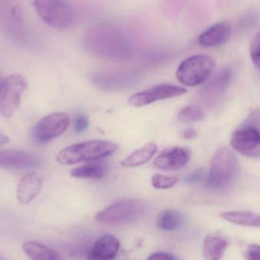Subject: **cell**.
<instances>
[{
	"label": "cell",
	"instance_id": "6da1fadb",
	"mask_svg": "<svg viewBox=\"0 0 260 260\" xmlns=\"http://www.w3.org/2000/svg\"><path fill=\"white\" fill-rule=\"evenodd\" d=\"M117 149L118 145L109 141H85L61 150L56 156V160L63 165H75L82 161H97L112 155Z\"/></svg>",
	"mask_w": 260,
	"mask_h": 260
},
{
	"label": "cell",
	"instance_id": "7a4b0ae2",
	"mask_svg": "<svg viewBox=\"0 0 260 260\" xmlns=\"http://www.w3.org/2000/svg\"><path fill=\"white\" fill-rule=\"evenodd\" d=\"M239 169L236 156L225 147L218 148L211 161L206 185L211 189H224L236 178Z\"/></svg>",
	"mask_w": 260,
	"mask_h": 260
},
{
	"label": "cell",
	"instance_id": "3957f363",
	"mask_svg": "<svg viewBox=\"0 0 260 260\" xmlns=\"http://www.w3.org/2000/svg\"><path fill=\"white\" fill-rule=\"evenodd\" d=\"M145 212V205L138 199H125L110 205L98 213L95 221L107 225L128 224L140 218Z\"/></svg>",
	"mask_w": 260,
	"mask_h": 260
},
{
	"label": "cell",
	"instance_id": "277c9868",
	"mask_svg": "<svg viewBox=\"0 0 260 260\" xmlns=\"http://www.w3.org/2000/svg\"><path fill=\"white\" fill-rule=\"evenodd\" d=\"M215 61L209 55H194L179 65L176 78L186 86L194 87L204 83L213 72Z\"/></svg>",
	"mask_w": 260,
	"mask_h": 260
},
{
	"label": "cell",
	"instance_id": "5b68a950",
	"mask_svg": "<svg viewBox=\"0 0 260 260\" xmlns=\"http://www.w3.org/2000/svg\"><path fill=\"white\" fill-rule=\"evenodd\" d=\"M33 6L43 21L53 28L66 30L74 21L73 9L67 0H34Z\"/></svg>",
	"mask_w": 260,
	"mask_h": 260
},
{
	"label": "cell",
	"instance_id": "8992f818",
	"mask_svg": "<svg viewBox=\"0 0 260 260\" xmlns=\"http://www.w3.org/2000/svg\"><path fill=\"white\" fill-rule=\"evenodd\" d=\"M27 88V82L21 75L12 74L0 82V114L4 118L13 117Z\"/></svg>",
	"mask_w": 260,
	"mask_h": 260
},
{
	"label": "cell",
	"instance_id": "52a82bcc",
	"mask_svg": "<svg viewBox=\"0 0 260 260\" xmlns=\"http://www.w3.org/2000/svg\"><path fill=\"white\" fill-rule=\"evenodd\" d=\"M70 124L68 114L56 112L43 117L32 129L31 136L36 143L45 144L63 134Z\"/></svg>",
	"mask_w": 260,
	"mask_h": 260
},
{
	"label": "cell",
	"instance_id": "ba28073f",
	"mask_svg": "<svg viewBox=\"0 0 260 260\" xmlns=\"http://www.w3.org/2000/svg\"><path fill=\"white\" fill-rule=\"evenodd\" d=\"M187 90L172 84H160L132 95L129 104L136 108L147 106L165 99H174L186 94Z\"/></svg>",
	"mask_w": 260,
	"mask_h": 260
},
{
	"label": "cell",
	"instance_id": "9c48e42d",
	"mask_svg": "<svg viewBox=\"0 0 260 260\" xmlns=\"http://www.w3.org/2000/svg\"><path fill=\"white\" fill-rule=\"evenodd\" d=\"M234 149L246 157H260V130L253 126H244L236 130L231 139Z\"/></svg>",
	"mask_w": 260,
	"mask_h": 260
},
{
	"label": "cell",
	"instance_id": "30bf717a",
	"mask_svg": "<svg viewBox=\"0 0 260 260\" xmlns=\"http://www.w3.org/2000/svg\"><path fill=\"white\" fill-rule=\"evenodd\" d=\"M41 161L35 154L20 149L0 150V168L9 169H30L41 166Z\"/></svg>",
	"mask_w": 260,
	"mask_h": 260
},
{
	"label": "cell",
	"instance_id": "8fae6325",
	"mask_svg": "<svg viewBox=\"0 0 260 260\" xmlns=\"http://www.w3.org/2000/svg\"><path fill=\"white\" fill-rule=\"evenodd\" d=\"M191 153L183 147H172L164 150L154 160V166L163 171L181 169L189 163Z\"/></svg>",
	"mask_w": 260,
	"mask_h": 260
},
{
	"label": "cell",
	"instance_id": "7c38bea8",
	"mask_svg": "<svg viewBox=\"0 0 260 260\" xmlns=\"http://www.w3.org/2000/svg\"><path fill=\"white\" fill-rule=\"evenodd\" d=\"M42 187V179L35 173H27L23 176L17 186V200L19 204L31 203L39 194Z\"/></svg>",
	"mask_w": 260,
	"mask_h": 260
},
{
	"label": "cell",
	"instance_id": "4fadbf2b",
	"mask_svg": "<svg viewBox=\"0 0 260 260\" xmlns=\"http://www.w3.org/2000/svg\"><path fill=\"white\" fill-rule=\"evenodd\" d=\"M120 248V243L112 235H104L99 238L87 260H115Z\"/></svg>",
	"mask_w": 260,
	"mask_h": 260
},
{
	"label": "cell",
	"instance_id": "5bb4252c",
	"mask_svg": "<svg viewBox=\"0 0 260 260\" xmlns=\"http://www.w3.org/2000/svg\"><path fill=\"white\" fill-rule=\"evenodd\" d=\"M232 27L226 22H218L205 30L199 37L198 42L204 47H218L230 38Z\"/></svg>",
	"mask_w": 260,
	"mask_h": 260
},
{
	"label": "cell",
	"instance_id": "9a60e30c",
	"mask_svg": "<svg viewBox=\"0 0 260 260\" xmlns=\"http://www.w3.org/2000/svg\"><path fill=\"white\" fill-rule=\"evenodd\" d=\"M229 242L224 237L207 235L203 243V255L206 260H221Z\"/></svg>",
	"mask_w": 260,
	"mask_h": 260
},
{
	"label": "cell",
	"instance_id": "2e32d148",
	"mask_svg": "<svg viewBox=\"0 0 260 260\" xmlns=\"http://www.w3.org/2000/svg\"><path fill=\"white\" fill-rule=\"evenodd\" d=\"M232 78V70L230 69L223 68L215 75L213 78L203 87L200 94L202 99L208 102L213 99L215 94L224 89L229 79Z\"/></svg>",
	"mask_w": 260,
	"mask_h": 260
},
{
	"label": "cell",
	"instance_id": "e0dca14e",
	"mask_svg": "<svg viewBox=\"0 0 260 260\" xmlns=\"http://www.w3.org/2000/svg\"><path fill=\"white\" fill-rule=\"evenodd\" d=\"M109 168L103 162H91L82 166L73 168L71 171L72 177L85 180H100L108 174Z\"/></svg>",
	"mask_w": 260,
	"mask_h": 260
},
{
	"label": "cell",
	"instance_id": "ac0fdd59",
	"mask_svg": "<svg viewBox=\"0 0 260 260\" xmlns=\"http://www.w3.org/2000/svg\"><path fill=\"white\" fill-rule=\"evenodd\" d=\"M157 151V146L154 142H150L132 152L129 156L120 162L123 168H135L147 163L151 160Z\"/></svg>",
	"mask_w": 260,
	"mask_h": 260
},
{
	"label": "cell",
	"instance_id": "d6986e66",
	"mask_svg": "<svg viewBox=\"0 0 260 260\" xmlns=\"http://www.w3.org/2000/svg\"><path fill=\"white\" fill-rule=\"evenodd\" d=\"M22 248L30 260H63L53 249L36 241H26Z\"/></svg>",
	"mask_w": 260,
	"mask_h": 260
},
{
	"label": "cell",
	"instance_id": "ffe728a7",
	"mask_svg": "<svg viewBox=\"0 0 260 260\" xmlns=\"http://www.w3.org/2000/svg\"><path fill=\"white\" fill-rule=\"evenodd\" d=\"M94 83L106 90L120 89L129 86L136 79H130L126 75H99L93 79Z\"/></svg>",
	"mask_w": 260,
	"mask_h": 260
},
{
	"label": "cell",
	"instance_id": "44dd1931",
	"mask_svg": "<svg viewBox=\"0 0 260 260\" xmlns=\"http://www.w3.org/2000/svg\"><path fill=\"white\" fill-rule=\"evenodd\" d=\"M225 221L238 225L260 228V215L250 212H226L220 215Z\"/></svg>",
	"mask_w": 260,
	"mask_h": 260
},
{
	"label": "cell",
	"instance_id": "7402d4cb",
	"mask_svg": "<svg viewBox=\"0 0 260 260\" xmlns=\"http://www.w3.org/2000/svg\"><path fill=\"white\" fill-rule=\"evenodd\" d=\"M182 221L183 217L180 212L173 209H167L158 215L157 224L161 230L173 232L181 226Z\"/></svg>",
	"mask_w": 260,
	"mask_h": 260
},
{
	"label": "cell",
	"instance_id": "603a6c76",
	"mask_svg": "<svg viewBox=\"0 0 260 260\" xmlns=\"http://www.w3.org/2000/svg\"><path fill=\"white\" fill-rule=\"evenodd\" d=\"M204 111L200 107L188 106L183 108L178 114L180 121L185 123L201 121L205 118Z\"/></svg>",
	"mask_w": 260,
	"mask_h": 260
},
{
	"label": "cell",
	"instance_id": "cb8c5ba5",
	"mask_svg": "<svg viewBox=\"0 0 260 260\" xmlns=\"http://www.w3.org/2000/svg\"><path fill=\"white\" fill-rule=\"evenodd\" d=\"M179 181L177 176H167L163 174H154L151 177V185L157 189H167L175 186Z\"/></svg>",
	"mask_w": 260,
	"mask_h": 260
},
{
	"label": "cell",
	"instance_id": "d4e9b609",
	"mask_svg": "<svg viewBox=\"0 0 260 260\" xmlns=\"http://www.w3.org/2000/svg\"><path fill=\"white\" fill-rule=\"evenodd\" d=\"M250 53L253 64L260 70V31L250 44Z\"/></svg>",
	"mask_w": 260,
	"mask_h": 260
},
{
	"label": "cell",
	"instance_id": "484cf974",
	"mask_svg": "<svg viewBox=\"0 0 260 260\" xmlns=\"http://www.w3.org/2000/svg\"><path fill=\"white\" fill-rule=\"evenodd\" d=\"M89 120L85 114H79L74 120V129L76 133H82L88 129Z\"/></svg>",
	"mask_w": 260,
	"mask_h": 260
},
{
	"label": "cell",
	"instance_id": "4316f807",
	"mask_svg": "<svg viewBox=\"0 0 260 260\" xmlns=\"http://www.w3.org/2000/svg\"><path fill=\"white\" fill-rule=\"evenodd\" d=\"M244 257L247 260H260V245H249L244 253Z\"/></svg>",
	"mask_w": 260,
	"mask_h": 260
},
{
	"label": "cell",
	"instance_id": "83f0119b",
	"mask_svg": "<svg viewBox=\"0 0 260 260\" xmlns=\"http://www.w3.org/2000/svg\"><path fill=\"white\" fill-rule=\"evenodd\" d=\"M204 178V171L202 169L196 170L185 178L184 182L188 184H196Z\"/></svg>",
	"mask_w": 260,
	"mask_h": 260
},
{
	"label": "cell",
	"instance_id": "f1b7e54d",
	"mask_svg": "<svg viewBox=\"0 0 260 260\" xmlns=\"http://www.w3.org/2000/svg\"><path fill=\"white\" fill-rule=\"evenodd\" d=\"M147 260H176L173 255L167 253H155L149 256Z\"/></svg>",
	"mask_w": 260,
	"mask_h": 260
},
{
	"label": "cell",
	"instance_id": "f546056e",
	"mask_svg": "<svg viewBox=\"0 0 260 260\" xmlns=\"http://www.w3.org/2000/svg\"><path fill=\"white\" fill-rule=\"evenodd\" d=\"M197 131L193 128H189V129H186L183 130L181 133V136L185 139H188V140H190V139H195L197 136Z\"/></svg>",
	"mask_w": 260,
	"mask_h": 260
},
{
	"label": "cell",
	"instance_id": "4dcf8cb0",
	"mask_svg": "<svg viewBox=\"0 0 260 260\" xmlns=\"http://www.w3.org/2000/svg\"><path fill=\"white\" fill-rule=\"evenodd\" d=\"M9 141H10V139H9V136L0 132V145L7 144L8 142H9Z\"/></svg>",
	"mask_w": 260,
	"mask_h": 260
},
{
	"label": "cell",
	"instance_id": "1f68e13d",
	"mask_svg": "<svg viewBox=\"0 0 260 260\" xmlns=\"http://www.w3.org/2000/svg\"><path fill=\"white\" fill-rule=\"evenodd\" d=\"M3 80V79H1V77H0V82H1V81Z\"/></svg>",
	"mask_w": 260,
	"mask_h": 260
},
{
	"label": "cell",
	"instance_id": "d6a6232c",
	"mask_svg": "<svg viewBox=\"0 0 260 260\" xmlns=\"http://www.w3.org/2000/svg\"><path fill=\"white\" fill-rule=\"evenodd\" d=\"M126 260H132V259H126Z\"/></svg>",
	"mask_w": 260,
	"mask_h": 260
},
{
	"label": "cell",
	"instance_id": "836d02e7",
	"mask_svg": "<svg viewBox=\"0 0 260 260\" xmlns=\"http://www.w3.org/2000/svg\"><path fill=\"white\" fill-rule=\"evenodd\" d=\"M0 260H1V259H0Z\"/></svg>",
	"mask_w": 260,
	"mask_h": 260
}]
</instances>
